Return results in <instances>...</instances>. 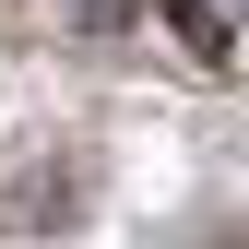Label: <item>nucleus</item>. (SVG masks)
Instances as JSON below:
<instances>
[{
    "instance_id": "obj_1",
    "label": "nucleus",
    "mask_w": 249,
    "mask_h": 249,
    "mask_svg": "<svg viewBox=\"0 0 249 249\" xmlns=\"http://www.w3.org/2000/svg\"><path fill=\"white\" fill-rule=\"evenodd\" d=\"M71 12H83V24H119V12H131V0H71Z\"/></svg>"
}]
</instances>
